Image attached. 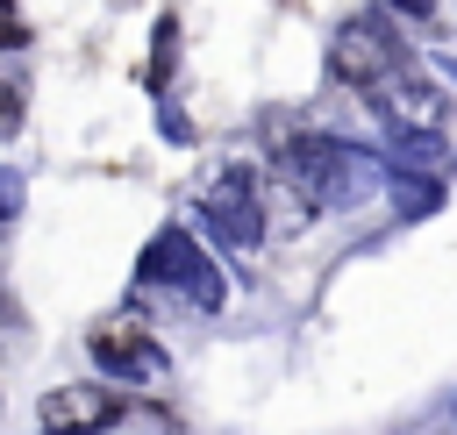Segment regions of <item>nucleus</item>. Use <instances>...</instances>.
Here are the masks:
<instances>
[{
	"mask_svg": "<svg viewBox=\"0 0 457 435\" xmlns=\"http://www.w3.org/2000/svg\"><path fill=\"white\" fill-rule=\"evenodd\" d=\"M0 7H7V0H0Z\"/></svg>",
	"mask_w": 457,
	"mask_h": 435,
	"instance_id": "nucleus-7",
	"label": "nucleus"
},
{
	"mask_svg": "<svg viewBox=\"0 0 457 435\" xmlns=\"http://www.w3.org/2000/svg\"><path fill=\"white\" fill-rule=\"evenodd\" d=\"M14 128H21V93L0 78V135H14Z\"/></svg>",
	"mask_w": 457,
	"mask_h": 435,
	"instance_id": "nucleus-5",
	"label": "nucleus"
},
{
	"mask_svg": "<svg viewBox=\"0 0 457 435\" xmlns=\"http://www.w3.org/2000/svg\"><path fill=\"white\" fill-rule=\"evenodd\" d=\"M0 43H14V21H0Z\"/></svg>",
	"mask_w": 457,
	"mask_h": 435,
	"instance_id": "nucleus-6",
	"label": "nucleus"
},
{
	"mask_svg": "<svg viewBox=\"0 0 457 435\" xmlns=\"http://www.w3.org/2000/svg\"><path fill=\"white\" fill-rule=\"evenodd\" d=\"M378 100H386V107H393L407 128H436V121H443V93H436V86H428L414 64H400V71L378 86Z\"/></svg>",
	"mask_w": 457,
	"mask_h": 435,
	"instance_id": "nucleus-3",
	"label": "nucleus"
},
{
	"mask_svg": "<svg viewBox=\"0 0 457 435\" xmlns=\"http://www.w3.org/2000/svg\"><path fill=\"white\" fill-rule=\"evenodd\" d=\"M121 414V399L107 392V385H57L50 399H43V428L50 435H86V428H100V421H114Z\"/></svg>",
	"mask_w": 457,
	"mask_h": 435,
	"instance_id": "nucleus-2",
	"label": "nucleus"
},
{
	"mask_svg": "<svg viewBox=\"0 0 457 435\" xmlns=\"http://www.w3.org/2000/svg\"><path fill=\"white\" fill-rule=\"evenodd\" d=\"M400 64H407V57H400V43H393L378 21H343V29H336L328 71H336L343 86H357V93H378V86H386Z\"/></svg>",
	"mask_w": 457,
	"mask_h": 435,
	"instance_id": "nucleus-1",
	"label": "nucleus"
},
{
	"mask_svg": "<svg viewBox=\"0 0 457 435\" xmlns=\"http://www.w3.org/2000/svg\"><path fill=\"white\" fill-rule=\"evenodd\" d=\"M93 349L107 357V364H121V371H143L157 349H150V328H136V321H100L93 328Z\"/></svg>",
	"mask_w": 457,
	"mask_h": 435,
	"instance_id": "nucleus-4",
	"label": "nucleus"
}]
</instances>
